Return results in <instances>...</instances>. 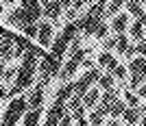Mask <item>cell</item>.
Wrapping results in <instances>:
<instances>
[{
  "instance_id": "obj_1",
  "label": "cell",
  "mask_w": 146,
  "mask_h": 126,
  "mask_svg": "<svg viewBox=\"0 0 146 126\" xmlns=\"http://www.w3.org/2000/svg\"><path fill=\"white\" fill-rule=\"evenodd\" d=\"M44 57H46V54L39 48H33V46H31V48L26 50L24 57H22V63H20V67H18L15 83H13L11 89H9V96H18L20 91H24L26 87L33 85L35 72H37V63H39V59H44Z\"/></svg>"
},
{
  "instance_id": "obj_2",
  "label": "cell",
  "mask_w": 146,
  "mask_h": 126,
  "mask_svg": "<svg viewBox=\"0 0 146 126\" xmlns=\"http://www.w3.org/2000/svg\"><path fill=\"white\" fill-rule=\"evenodd\" d=\"M26 111H29L26 98H22V96L11 98V102H9V107H7L5 115H2L0 126H18V120H22V117H24Z\"/></svg>"
},
{
  "instance_id": "obj_3",
  "label": "cell",
  "mask_w": 146,
  "mask_h": 126,
  "mask_svg": "<svg viewBox=\"0 0 146 126\" xmlns=\"http://www.w3.org/2000/svg\"><path fill=\"white\" fill-rule=\"evenodd\" d=\"M87 59V50L85 48H79L76 52L70 54V59L61 65V72H59V80H63V83H70V78L76 74V70H79L81 65H83V61Z\"/></svg>"
},
{
  "instance_id": "obj_4",
  "label": "cell",
  "mask_w": 146,
  "mask_h": 126,
  "mask_svg": "<svg viewBox=\"0 0 146 126\" xmlns=\"http://www.w3.org/2000/svg\"><path fill=\"white\" fill-rule=\"evenodd\" d=\"M13 37L15 35L0 33V61H2V63L15 59V44H13Z\"/></svg>"
},
{
  "instance_id": "obj_5",
  "label": "cell",
  "mask_w": 146,
  "mask_h": 126,
  "mask_svg": "<svg viewBox=\"0 0 146 126\" xmlns=\"http://www.w3.org/2000/svg\"><path fill=\"white\" fill-rule=\"evenodd\" d=\"M37 42L42 48H50V44H52V22L50 20L37 22Z\"/></svg>"
},
{
  "instance_id": "obj_6",
  "label": "cell",
  "mask_w": 146,
  "mask_h": 126,
  "mask_svg": "<svg viewBox=\"0 0 146 126\" xmlns=\"http://www.w3.org/2000/svg\"><path fill=\"white\" fill-rule=\"evenodd\" d=\"M7 22H9L11 26H15V28H20V30L24 28L26 24H33V22L29 20V15H26V11L22 9V7H20V9H13V11L7 13Z\"/></svg>"
},
{
  "instance_id": "obj_7",
  "label": "cell",
  "mask_w": 146,
  "mask_h": 126,
  "mask_svg": "<svg viewBox=\"0 0 146 126\" xmlns=\"http://www.w3.org/2000/svg\"><path fill=\"white\" fill-rule=\"evenodd\" d=\"M129 15L127 11H120L118 15H113L111 18V22H109V30H113L116 35H124L127 33V28H129Z\"/></svg>"
},
{
  "instance_id": "obj_8",
  "label": "cell",
  "mask_w": 146,
  "mask_h": 126,
  "mask_svg": "<svg viewBox=\"0 0 146 126\" xmlns=\"http://www.w3.org/2000/svg\"><path fill=\"white\" fill-rule=\"evenodd\" d=\"M26 104H29V111L31 109H39L44 104V85H35L31 87L29 94H26Z\"/></svg>"
},
{
  "instance_id": "obj_9",
  "label": "cell",
  "mask_w": 146,
  "mask_h": 126,
  "mask_svg": "<svg viewBox=\"0 0 146 126\" xmlns=\"http://www.w3.org/2000/svg\"><path fill=\"white\" fill-rule=\"evenodd\" d=\"M96 65H98V70H100V72H109V74H111V72L118 67V59H116L111 52H105V50H103V52L98 54Z\"/></svg>"
},
{
  "instance_id": "obj_10",
  "label": "cell",
  "mask_w": 146,
  "mask_h": 126,
  "mask_svg": "<svg viewBox=\"0 0 146 126\" xmlns=\"http://www.w3.org/2000/svg\"><path fill=\"white\" fill-rule=\"evenodd\" d=\"M100 94H103V91L98 89V87H92V89H87V94L81 98L83 107H85V109H94L98 102H100Z\"/></svg>"
},
{
  "instance_id": "obj_11",
  "label": "cell",
  "mask_w": 146,
  "mask_h": 126,
  "mask_svg": "<svg viewBox=\"0 0 146 126\" xmlns=\"http://www.w3.org/2000/svg\"><path fill=\"white\" fill-rule=\"evenodd\" d=\"M61 13H63V7H61V2H59V0H50L48 5L44 7V15H46L48 20H52V22H55V20L59 18Z\"/></svg>"
},
{
  "instance_id": "obj_12",
  "label": "cell",
  "mask_w": 146,
  "mask_h": 126,
  "mask_svg": "<svg viewBox=\"0 0 146 126\" xmlns=\"http://www.w3.org/2000/svg\"><path fill=\"white\" fill-rule=\"evenodd\" d=\"M129 37H131V39H133V42H144V26L140 24V20H133V22H131V24H129Z\"/></svg>"
},
{
  "instance_id": "obj_13",
  "label": "cell",
  "mask_w": 146,
  "mask_h": 126,
  "mask_svg": "<svg viewBox=\"0 0 146 126\" xmlns=\"http://www.w3.org/2000/svg\"><path fill=\"white\" fill-rule=\"evenodd\" d=\"M124 11L137 20L142 13H144V9H142V2H140V0H124Z\"/></svg>"
},
{
  "instance_id": "obj_14",
  "label": "cell",
  "mask_w": 146,
  "mask_h": 126,
  "mask_svg": "<svg viewBox=\"0 0 146 126\" xmlns=\"http://www.w3.org/2000/svg\"><path fill=\"white\" fill-rule=\"evenodd\" d=\"M98 89L100 91H107V89H113V85H116V78H113V74L109 72H103L100 74V78H98Z\"/></svg>"
},
{
  "instance_id": "obj_15",
  "label": "cell",
  "mask_w": 146,
  "mask_h": 126,
  "mask_svg": "<svg viewBox=\"0 0 146 126\" xmlns=\"http://www.w3.org/2000/svg\"><path fill=\"white\" fill-rule=\"evenodd\" d=\"M124 111H127V104H124V100H122V98H118V100L109 107V117H111V120H120Z\"/></svg>"
},
{
  "instance_id": "obj_16",
  "label": "cell",
  "mask_w": 146,
  "mask_h": 126,
  "mask_svg": "<svg viewBox=\"0 0 146 126\" xmlns=\"http://www.w3.org/2000/svg\"><path fill=\"white\" fill-rule=\"evenodd\" d=\"M39 117H42V107L26 111L24 113V126H39Z\"/></svg>"
},
{
  "instance_id": "obj_17",
  "label": "cell",
  "mask_w": 146,
  "mask_h": 126,
  "mask_svg": "<svg viewBox=\"0 0 146 126\" xmlns=\"http://www.w3.org/2000/svg\"><path fill=\"white\" fill-rule=\"evenodd\" d=\"M122 120L127 124H140L142 115H140V109H133V107H127V111L122 113Z\"/></svg>"
},
{
  "instance_id": "obj_18",
  "label": "cell",
  "mask_w": 146,
  "mask_h": 126,
  "mask_svg": "<svg viewBox=\"0 0 146 126\" xmlns=\"http://www.w3.org/2000/svg\"><path fill=\"white\" fill-rule=\"evenodd\" d=\"M122 7H124V0H109L107 2V9H105V15L107 18H113L118 13L122 11Z\"/></svg>"
},
{
  "instance_id": "obj_19",
  "label": "cell",
  "mask_w": 146,
  "mask_h": 126,
  "mask_svg": "<svg viewBox=\"0 0 146 126\" xmlns=\"http://www.w3.org/2000/svg\"><path fill=\"white\" fill-rule=\"evenodd\" d=\"M122 100H124V104H127V107L140 109V98H137V94H135V91L124 89V91H122Z\"/></svg>"
},
{
  "instance_id": "obj_20",
  "label": "cell",
  "mask_w": 146,
  "mask_h": 126,
  "mask_svg": "<svg viewBox=\"0 0 146 126\" xmlns=\"http://www.w3.org/2000/svg\"><path fill=\"white\" fill-rule=\"evenodd\" d=\"M142 83H146V76H142V74H131V76H129V83H127V89L135 91Z\"/></svg>"
},
{
  "instance_id": "obj_21",
  "label": "cell",
  "mask_w": 146,
  "mask_h": 126,
  "mask_svg": "<svg viewBox=\"0 0 146 126\" xmlns=\"http://www.w3.org/2000/svg\"><path fill=\"white\" fill-rule=\"evenodd\" d=\"M118 98H120V96H118L116 89H107L105 94H100V102H103V104H107V107H111V104H113Z\"/></svg>"
},
{
  "instance_id": "obj_22",
  "label": "cell",
  "mask_w": 146,
  "mask_h": 126,
  "mask_svg": "<svg viewBox=\"0 0 146 126\" xmlns=\"http://www.w3.org/2000/svg\"><path fill=\"white\" fill-rule=\"evenodd\" d=\"M127 48H129V35H116V52L124 54Z\"/></svg>"
},
{
  "instance_id": "obj_23",
  "label": "cell",
  "mask_w": 146,
  "mask_h": 126,
  "mask_svg": "<svg viewBox=\"0 0 146 126\" xmlns=\"http://www.w3.org/2000/svg\"><path fill=\"white\" fill-rule=\"evenodd\" d=\"M87 122H90V126H105V117L100 113H98L96 109L90 113V117H87Z\"/></svg>"
},
{
  "instance_id": "obj_24",
  "label": "cell",
  "mask_w": 146,
  "mask_h": 126,
  "mask_svg": "<svg viewBox=\"0 0 146 126\" xmlns=\"http://www.w3.org/2000/svg\"><path fill=\"white\" fill-rule=\"evenodd\" d=\"M111 74H113L116 80H127V78H129V70H127V65H122V63H118V67Z\"/></svg>"
},
{
  "instance_id": "obj_25",
  "label": "cell",
  "mask_w": 146,
  "mask_h": 126,
  "mask_svg": "<svg viewBox=\"0 0 146 126\" xmlns=\"http://www.w3.org/2000/svg\"><path fill=\"white\" fill-rule=\"evenodd\" d=\"M94 37H96V39H107V37H109V26H107V22L98 24V28H96V33H94Z\"/></svg>"
},
{
  "instance_id": "obj_26",
  "label": "cell",
  "mask_w": 146,
  "mask_h": 126,
  "mask_svg": "<svg viewBox=\"0 0 146 126\" xmlns=\"http://www.w3.org/2000/svg\"><path fill=\"white\" fill-rule=\"evenodd\" d=\"M22 33H24L26 39H33V37H37V24H26L24 28H22Z\"/></svg>"
},
{
  "instance_id": "obj_27",
  "label": "cell",
  "mask_w": 146,
  "mask_h": 126,
  "mask_svg": "<svg viewBox=\"0 0 146 126\" xmlns=\"http://www.w3.org/2000/svg\"><path fill=\"white\" fill-rule=\"evenodd\" d=\"M85 111H87L85 107H79V109H74V111H72L70 115H72V120L76 122V120H81V117H85Z\"/></svg>"
},
{
  "instance_id": "obj_28",
  "label": "cell",
  "mask_w": 146,
  "mask_h": 126,
  "mask_svg": "<svg viewBox=\"0 0 146 126\" xmlns=\"http://www.w3.org/2000/svg\"><path fill=\"white\" fill-rule=\"evenodd\" d=\"M103 42H105V52L116 50V37H107V39H103Z\"/></svg>"
},
{
  "instance_id": "obj_29",
  "label": "cell",
  "mask_w": 146,
  "mask_h": 126,
  "mask_svg": "<svg viewBox=\"0 0 146 126\" xmlns=\"http://www.w3.org/2000/svg\"><path fill=\"white\" fill-rule=\"evenodd\" d=\"M135 54H137V57H146V42L135 44Z\"/></svg>"
},
{
  "instance_id": "obj_30",
  "label": "cell",
  "mask_w": 146,
  "mask_h": 126,
  "mask_svg": "<svg viewBox=\"0 0 146 126\" xmlns=\"http://www.w3.org/2000/svg\"><path fill=\"white\" fill-rule=\"evenodd\" d=\"M135 94H137V98H140V100H142V98H144V100H146V83H142L140 87L135 89Z\"/></svg>"
},
{
  "instance_id": "obj_31",
  "label": "cell",
  "mask_w": 146,
  "mask_h": 126,
  "mask_svg": "<svg viewBox=\"0 0 146 126\" xmlns=\"http://www.w3.org/2000/svg\"><path fill=\"white\" fill-rule=\"evenodd\" d=\"M59 126H72V115H70V113H66L63 117H61Z\"/></svg>"
},
{
  "instance_id": "obj_32",
  "label": "cell",
  "mask_w": 146,
  "mask_h": 126,
  "mask_svg": "<svg viewBox=\"0 0 146 126\" xmlns=\"http://www.w3.org/2000/svg\"><path fill=\"white\" fill-rule=\"evenodd\" d=\"M124 57H127V59H129V61L133 59V57H135V46H131V44H129V48H127V50H124Z\"/></svg>"
},
{
  "instance_id": "obj_33",
  "label": "cell",
  "mask_w": 146,
  "mask_h": 126,
  "mask_svg": "<svg viewBox=\"0 0 146 126\" xmlns=\"http://www.w3.org/2000/svg\"><path fill=\"white\" fill-rule=\"evenodd\" d=\"M94 65H96V63H94V61H92V59H85V61H83V67H85V72H90V70H94Z\"/></svg>"
},
{
  "instance_id": "obj_34",
  "label": "cell",
  "mask_w": 146,
  "mask_h": 126,
  "mask_svg": "<svg viewBox=\"0 0 146 126\" xmlns=\"http://www.w3.org/2000/svg\"><path fill=\"white\" fill-rule=\"evenodd\" d=\"M61 2V7H63V11H66V9H70V5H72L74 0H59Z\"/></svg>"
},
{
  "instance_id": "obj_35",
  "label": "cell",
  "mask_w": 146,
  "mask_h": 126,
  "mask_svg": "<svg viewBox=\"0 0 146 126\" xmlns=\"http://www.w3.org/2000/svg\"><path fill=\"white\" fill-rule=\"evenodd\" d=\"M76 126H90V122H87V117H81V120H76Z\"/></svg>"
},
{
  "instance_id": "obj_36",
  "label": "cell",
  "mask_w": 146,
  "mask_h": 126,
  "mask_svg": "<svg viewBox=\"0 0 146 126\" xmlns=\"http://www.w3.org/2000/svg\"><path fill=\"white\" fill-rule=\"evenodd\" d=\"M137 20H140V24H142V26H144V28H146V11L142 13V15H140V18H137Z\"/></svg>"
},
{
  "instance_id": "obj_37",
  "label": "cell",
  "mask_w": 146,
  "mask_h": 126,
  "mask_svg": "<svg viewBox=\"0 0 146 126\" xmlns=\"http://www.w3.org/2000/svg\"><path fill=\"white\" fill-rule=\"evenodd\" d=\"M107 126H122V124H120V120H109V124H107Z\"/></svg>"
},
{
  "instance_id": "obj_38",
  "label": "cell",
  "mask_w": 146,
  "mask_h": 126,
  "mask_svg": "<svg viewBox=\"0 0 146 126\" xmlns=\"http://www.w3.org/2000/svg\"><path fill=\"white\" fill-rule=\"evenodd\" d=\"M140 126H146V115H142V120H140Z\"/></svg>"
},
{
  "instance_id": "obj_39",
  "label": "cell",
  "mask_w": 146,
  "mask_h": 126,
  "mask_svg": "<svg viewBox=\"0 0 146 126\" xmlns=\"http://www.w3.org/2000/svg\"><path fill=\"white\" fill-rule=\"evenodd\" d=\"M2 2H7V5H15L18 0H2Z\"/></svg>"
},
{
  "instance_id": "obj_40",
  "label": "cell",
  "mask_w": 146,
  "mask_h": 126,
  "mask_svg": "<svg viewBox=\"0 0 146 126\" xmlns=\"http://www.w3.org/2000/svg\"><path fill=\"white\" fill-rule=\"evenodd\" d=\"M0 15H2V0H0Z\"/></svg>"
},
{
  "instance_id": "obj_41",
  "label": "cell",
  "mask_w": 146,
  "mask_h": 126,
  "mask_svg": "<svg viewBox=\"0 0 146 126\" xmlns=\"http://www.w3.org/2000/svg\"><path fill=\"white\" fill-rule=\"evenodd\" d=\"M144 42H146V28H144Z\"/></svg>"
},
{
  "instance_id": "obj_42",
  "label": "cell",
  "mask_w": 146,
  "mask_h": 126,
  "mask_svg": "<svg viewBox=\"0 0 146 126\" xmlns=\"http://www.w3.org/2000/svg\"><path fill=\"white\" fill-rule=\"evenodd\" d=\"M129 126H140V124H129Z\"/></svg>"
}]
</instances>
